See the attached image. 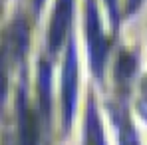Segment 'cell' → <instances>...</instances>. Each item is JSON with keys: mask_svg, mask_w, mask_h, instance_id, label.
I'll return each mask as SVG.
<instances>
[{"mask_svg": "<svg viewBox=\"0 0 147 145\" xmlns=\"http://www.w3.org/2000/svg\"><path fill=\"white\" fill-rule=\"evenodd\" d=\"M42 2H44V0H34V8H36V10H38V8H40V6H42Z\"/></svg>", "mask_w": 147, "mask_h": 145, "instance_id": "obj_9", "label": "cell"}, {"mask_svg": "<svg viewBox=\"0 0 147 145\" xmlns=\"http://www.w3.org/2000/svg\"><path fill=\"white\" fill-rule=\"evenodd\" d=\"M107 2H109V10H111V16L115 18V16H117V12H115V0H107Z\"/></svg>", "mask_w": 147, "mask_h": 145, "instance_id": "obj_7", "label": "cell"}, {"mask_svg": "<svg viewBox=\"0 0 147 145\" xmlns=\"http://www.w3.org/2000/svg\"><path fill=\"white\" fill-rule=\"evenodd\" d=\"M127 2H129V10H133V8H137V6H139V2H141V0H127Z\"/></svg>", "mask_w": 147, "mask_h": 145, "instance_id": "obj_8", "label": "cell"}, {"mask_svg": "<svg viewBox=\"0 0 147 145\" xmlns=\"http://www.w3.org/2000/svg\"><path fill=\"white\" fill-rule=\"evenodd\" d=\"M74 12V0H58V6L54 10L52 16V24H50V50H58L62 44L68 28H70V20H72Z\"/></svg>", "mask_w": 147, "mask_h": 145, "instance_id": "obj_3", "label": "cell"}, {"mask_svg": "<svg viewBox=\"0 0 147 145\" xmlns=\"http://www.w3.org/2000/svg\"><path fill=\"white\" fill-rule=\"evenodd\" d=\"M139 111L147 119V78L141 82V97H139Z\"/></svg>", "mask_w": 147, "mask_h": 145, "instance_id": "obj_6", "label": "cell"}, {"mask_svg": "<svg viewBox=\"0 0 147 145\" xmlns=\"http://www.w3.org/2000/svg\"><path fill=\"white\" fill-rule=\"evenodd\" d=\"M119 137H121V145H139L137 133L133 131V127L129 125V121L125 119V115L119 117Z\"/></svg>", "mask_w": 147, "mask_h": 145, "instance_id": "obj_5", "label": "cell"}, {"mask_svg": "<svg viewBox=\"0 0 147 145\" xmlns=\"http://www.w3.org/2000/svg\"><path fill=\"white\" fill-rule=\"evenodd\" d=\"M86 34H88V42H90V50H92V66L96 76H101L103 70V62H105V52H107V44L105 38L101 34L99 28V16L98 8L94 0H88V10H86Z\"/></svg>", "mask_w": 147, "mask_h": 145, "instance_id": "obj_1", "label": "cell"}, {"mask_svg": "<svg viewBox=\"0 0 147 145\" xmlns=\"http://www.w3.org/2000/svg\"><path fill=\"white\" fill-rule=\"evenodd\" d=\"M76 96H78V58L74 40L68 46L66 66H64V129L70 127L76 109Z\"/></svg>", "mask_w": 147, "mask_h": 145, "instance_id": "obj_2", "label": "cell"}, {"mask_svg": "<svg viewBox=\"0 0 147 145\" xmlns=\"http://www.w3.org/2000/svg\"><path fill=\"white\" fill-rule=\"evenodd\" d=\"M135 66H137V60L131 56V54H123L121 58L117 60V80H119V84H127L129 80H131V76H133V70H135Z\"/></svg>", "mask_w": 147, "mask_h": 145, "instance_id": "obj_4", "label": "cell"}]
</instances>
